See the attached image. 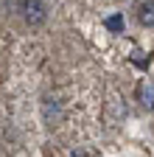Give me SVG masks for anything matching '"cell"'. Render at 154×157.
I'll return each mask as SVG.
<instances>
[{
	"label": "cell",
	"mask_w": 154,
	"mask_h": 157,
	"mask_svg": "<svg viewBox=\"0 0 154 157\" xmlns=\"http://www.w3.org/2000/svg\"><path fill=\"white\" fill-rule=\"evenodd\" d=\"M109 31H115V34H118V31H123V17L121 14H112V17H107V23H104Z\"/></svg>",
	"instance_id": "cell-3"
},
{
	"label": "cell",
	"mask_w": 154,
	"mask_h": 157,
	"mask_svg": "<svg viewBox=\"0 0 154 157\" xmlns=\"http://www.w3.org/2000/svg\"><path fill=\"white\" fill-rule=\"evenodd\" d=\"M137 23L146 28H154V0H146L137 6Z\"/></svg>",
	"instance_id": "cell-2"
},
{
	"label": "cell",
	"mask_w": 154,
	"mask_h": 157,
	"mask_svg": "<svg viewBox=\"0 0 154 157\" xmlns=\"http://www.w3.org/2000/svg\"><path fill=\"white\" fill-rule=\"evenodd\" d=\"M6 6L14 14H20L28 25H42L45 17H48V9H45L42 0H6Z\"/></svg>",
	"instance_id": "cell-1"
},
{
	"label": "cell",
	"mask_w": 154,
	"mask_h": 157,
	"mask_svg": "<svg viewBox=\"0 0 154 157\" xmlns=\"http://www.w3.org/2000/svg\"><path fill=\"white\" fill-rule=\"evenodd\" d=\"M132 62H134V65H143V67H146L148 56H146V53H140V51H134V53H132Z\"/></svg>",
	"instance_id": "cell-4"
}]
</instances>
